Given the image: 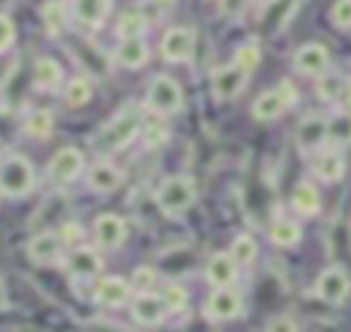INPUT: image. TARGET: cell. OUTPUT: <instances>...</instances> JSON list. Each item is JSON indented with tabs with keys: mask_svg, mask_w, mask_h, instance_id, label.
Returning a JSON list of instances; mask_svg holds the SVG:
<instances>
[{
	"mask_svg": "<svg viewBox=\"0 0 351 332\" xmlns=\"http://www.w3.org/2000/svg\"><path fill=\"white\" fill-rule=\"evenodd\" d=\"M197 198V189H195V181L189 176H173V178H165L156 189V203L162 211L167 214H181L186 211Z\"/></svg>",
	"mask_w": 351,
	"mask_h": 332,
	"instance_id": "1",
	"label": "cell"
},
{
	"mask_svg": "<svg viewBox=\"0 0 351 332\" xmlns=\"http://www.w3.org/2000/svg\"><path fill=\"white\" fill-rule=\"evenodd\" d=\"M33 187V165L22 154H11L0 165V195L22 198Z\"/></svg>",
	"mask_w": 351,
	"mask_h": 332,
	"instance_id": "2",
	"label": "cell"
},
{
	"mask_svg": "<svg viewBox=\"0 0 351 332\" xmlns=\"http://www.w3.org/2000/svg\"><path fill=\"white\" fill-rule=\"evenodd\" d=\"M137 132H140V112H137L134 107H129V110L118 112V115L101 129V134H99V145H101L104 151L123 148Z\"/></svg>",
	"mask_w": 351,
	"mask_h": 332,
	"instance_id": "3",
	"label": "cell"
},
{
	"mask_svg": "<svg viewBox=\"0 0 351 332\" xmlns=\"http://www.w3.org/2000/svg\"><path fill=\"white\" fill-rule=\"evenodd\" d=\"M293 102H296V91L291 88V82H280V88L263 91V93L255 99V104H252V118H255V121H274V118H280Z\"/></svg>",
	"mask_w": 351,
	"mask_h": 332,
	"instance_id": "4",
	"label": "cell"
},
{
	"mask_svg": "<svg viewBox=\"0 0 351 332\" xmlns=\"http://www.w3.org/2000/svg\"><path fill=\"white\" fill-rule=\"evenodd\" d=\"M145 107L156 115H170L181 107V88L173 77H154L148 96H145Z\"/></svg>",
	"mask_w": 351,
	"mask_h": 332,
	"instance_id": "5",
	"label": "cell"
},
{
	"mask_svg": "<svg viewBox=\"0 0 351 332\" xmlns=\"http://www.w3.org/2000/svg\"><path fill=\"white\" fill-rule=\"evenodd\" d=\"M247 85V71L239 69L236 63H225L219 66L214 74H211V88H214V96L219 102H228V99H236Z\"/></svg>",
	"mask_w": 351,
	"mask_h": 332,
	"instance_id": "6",
	"label": "cell"
},
{
	"mask_svg": "<svg viewBox=\"0 0 351 332\" xmlns=\"http://www.w3.org/2000/svg\"><path fill=\"white\" fill-rule=\"evenodd\" d=\"M315 291H318V296H321L324 302L337 305V302H343V299L348 296V291H351V277H348V272H346L343 266H329V269H324V272L318 274Z\"/></svg>",
	"mask_w": 351,
	"mask_h": 332,
	"instance_id": "7",
	"label": "cell"
},
{
	"mask_svg": "<svg viewBox=\"0 0 351 332\" xmlns=\"http://www.w3.org/2000/svg\"><path fill=\"white\" fill-rule=\"evenodd\" d=\"M82 165H85L82 154H80L77 148L66 145V148H60V151L49 159L47 173H49V178H52V181H58V184H69V181H74V178L80 176Z\"/></svg>",
	"mask_w": 351,
	"mask_h": 332,
	"instance_id": "8",
	"label": "cell"
},
{
	"mask_svg": "<svg viewBox=\"0 0 351 332\" xmlns=\"http://www.w3.org/2000/svg\"><path fill=\"white\" fill-rule=\"evenodd\" d=\"M195 49V30L192 27H170L162 38V58L170 63H181Z\"/></svg>",
	"mask_w": 351,
	"mask_h": 332,
	"instance_id": "9",
	"label": "cell"
},
{
	"mask_svg": "<svg viewBox=\"0 0 351 332\" xmlns=\"http://www.w3.org/2000/svg\"><path fill=\"white\" fill-rule=\"evenodd\" d=\"M293 69L307 77H321L329 69V49L324 44H304L293 55Z\"/></svg>",
	"mask_w": 351,
	"mask_h": 332,
	"instance_id": "10",
	"label": "cell"
},
{
	"mask_svg": "<svg viewBox=\"0 0 351 332\" xmlns=\"http://www.w3.org/2000/svg\"><path fill=\"white\" fill-rule=\"evenodd\" d=\"M93 239L99 241V247L115 250L126 239V222L118 214H110V211L107 214H99L96 222H93Z\"/></svg>",
	"mask_w": 351,
	"mask_h": 332,
	"instance_id": "11",
	"label": "cell"
},
{
	"mask_svg": "<svg viewBox=\"0 0 351 332\" xmlns=\"http://www.w3.org/2000/svg\"><path fill=\"white\" fill-rule=\"evenodd\" d=\"M329 140V121L321 115H307L296 126V145L302 151H315Z\"/></svg>",
	"mask_w": 351,
	"mask_h": 332,
	"instance_id": "12",
	"label": "cell"
},
{
	"mask_svg": "<svg viewBox=\"0 0 351 332\" xmlns=\"http://www.w3.org/2000/svg\"><path fill=\"white\" fill-rule=\"evenodd\" d=\"M241 313V296L233 288H217L206 302V316L214 321H228Z\"/></svg>",
	"mask_w": 351,
	"mask_h": 332,
	"instance_id": "13",
	"label": "cell"
},
{
	"mask_svg": "<svg viewBox=\"0 0 351 332\" xmlns=\"http://www.w3.org/2000/svg\"><path fill=\"white\" fill-rule=\"evenodd\" d=\"M165 313H167V305H165V299L156 296V294H140V296L132 302V316H134V321L143 324V327H156V324H162Z\"/></svg>",
	"mask_w": 351,
	"mask_h": 332,
	"instance_id": "14",
	"label": "cell"
},
{
	"mask_svg": "<svg viewBox=\"0 0 351 332\" xmlns=\"http://www.w3.org/2000/svg\"><path fill=\"white\" fill-rule=\"evenodd\" d=\"M236 261L230 258V252H217L208 258V266H206V277L211 285L217 288H230V283L236 280Z\"/></svg>",
	"mask_w": 351,
	"mask_h": 332,
	"instance_id": "15",
	"label": "cell"
},
{
	"mask_svg": "<svg viewBox=\"0 0 351 332\" xmlns=\"http://www.w3.org/2000/svg\"><path fill=\"white\" fill-rule=\"evenodd\" d=\"M110 0H71V14L85 27H99L110 14Z\"/></svg>",
	"mask_w": 351,
	"mask_h": 332,
	"instance_id": "16",
	"label": "cell"
},
{
	"mask_svg": "<svg viewBox=\"0 0 351 332\" xmlns=\"http://www.w3.org/2000/svg\"><path fill=\"white\" fill-rule=\"evenodd\" d=\"M132 294V283L123 280V277H104L99 285H96V302L99 305H107V307H118L129 299Z\"/></svg>",
	"mask_w": 351,
	"mask_h": 332,
	"instance_id": "17",
	"label": "cell"
},
{
	"mask_svg": "<svg viewBox=\"0 0 351 332\" xmlns=\"http://www.w3.org/2000/svg\"><path fill=\"white\" fill-rule=\"evenodd\" d=\"M115 60L126 69H140L148 63V44L145 38H121L118 49H115Z\"/></svg>",
	"mask_w": 351,
	"mask_h": 332,
	"instance_id": "18",
	"label": "cell"
},
{
	"mask_svg": "<svg viewBox=\"0 0 351 332\" xmlns=\"http://www.w3.org/2000/svg\"><path fill=\"white\" fill-rule=\"evenodd\" d=\"M60 236H55V233H38V236H33L30 239V244H27V255H30V261H36V263H52V261H58V255H60Z\"/></svg>",
	"mask_w": 351,
	"mask_h": 332,
	"instance_id": "19",
	"label": "cell"
},
{
	"mask_svg": "<svg viewBox=\"0 0 351 332\" xmlns=\"http://www.w3.org/2000/svg\"><path fill=\"white\" fill-rule=\"evenodd\" d=\"M66 266H69V272L77 274V277H93V274L101 269V258H99V252L90 250V247H77V250H71Z\"/></svg>",
	"mask_w": 351,
	"mask_h": 332,
	"instance_id": "20",
	"label": "cell"
},
{
	"mask_svg": "<svg viewBox=\"0 0 351 332\" xmlns=\"http://www.w3.org/2000/svg\"><path fill=\"white\" fill-rule=\"evenodd\" d=\"M118 184H121V173L110 162H96L88 170V187L96 192H112Z\"/></svg>",
	"mask_w": 351,
	"mask_h": 332,
	"instance_id": "21",
	"label": "cell"
},
{
	"mask_svg": "<svg viewBox=\"0 0 351 332\" xmlns=\"http://www.w3.org/2000/svg\"><path fill=\"white\" fill-rule=\"evenodd\" d=\"M296 5H299V0H269L266 11L261 16V25L266 30H280L291 19V14L296 11Z\"/></svg>",
	"mask_w": 351,
	"mask_h": 332,
	"instance_id": "22",
	"label": "cell"
},
{
	"mask_svg": "<svg viewBox=\"0 0 351 332\" xmlns=\"http://www.w3.org/2000/svg\"><path fill=\"white\" fill-rule=\"evenodd\" d=\"M315 173H318V178H324V181H337L340 176H343V170H346V162H343V156H340V151H335V148H326V151H321L318 154V159H315Z\"/></svg>",
	"mask_w": 351,
	"mask_h": 332,
	"instance_id": "23",
	"label": "cell"
},
{
	"mask_svg": "<svg viewBox=\"0 0 351 332\" xmlns=\"http://www.w3.org/2000/svg\"><path fill=\"white\" fill-rule=\"evenodd\" d=\"M291 203H293V209H296L299 214L313 217V214L318 211V206H321V198H318V189H315L310 181H299V184L293 187Z\"/></svg>",
	"mask_w": 351,
	"mask_h": 332,
	"instance_id": "24",
	"label": "cell"
},
{
	"mask_svg": "<svg viewBox=\"0 0 351 332\" xmlns=\"http://www.w3.org/2000/svg\"><path fill=\"white\" fill-rule=\"evenodd\" d=\"M60 66L52 60V58H38L36 66H33V80H36V88L41 91H55L60 85Z\"/></svg>",
	"mask_w": 351,
	"mask_h": 332,
	"instance_id": "25",
	"label": "cell"
},
{
	"mask_svg": "<svg viewBox=\"0 0 351 332\" xmlns=\"http://www.w3.org/2000/svg\"><path fill=\"white\" fill-rule=\"evenodd\" d=\"M52 126H55V121H52V112H49V110H33V112H27V118H25V134L38 137V140L49 137Z\"/></svg>",
	"mask_w": 351,
	"mask_h": 332,
	"instance_id": "26",
	"label": "cell"
},
{
	"mask_svg": "<svg viewBox=\"0 0 351 332\" xmlns=\"http://www.w3.org/2000/svg\"><path fill=\"white\" fill-rule=\"evenodd\" d=\"M299 236H302V230H299V225L291 222V220H277V222L269 228V239H271L277 247H291V244L299 241Z\"/></svg>",
	"mask_w": 351,
	"mask_h": 332,
	"instance_id": "27",
	"label": "cell"
},
{
	"mask_svg": "<svg viewBox=\"0 0 351 332\" xmlns=\"http://www.w3.org/2000/svg\"><path fill=\"white\" fill-rule=\"evenodd\" d=\"M90 96H93V85H90L88 77H71V80H69V85H66V102H69L71 107L88 104Z\"/></svg>",
	"mask_w": 351,
	"mask_h": 332,
	"instance_id": "28",
	"label": "cell"
},
{
	"mask_svg": "<svg viewBox=\"0 0 351 332\" xmlns=\"http://www.w3.org/2000/svg\"><path fill=\"white\" fill-rule=\"evenodd\" d=\"M329 140L335 145H351V112H335L329 118Z\"/></svg>",
	"mask_w": 351,
	"mask_h": 332,
	"instance_id": "29",
	"label": "cell"
},
{
	"mask_svg": "<svg viewBox=\"0 0 351 332\" xmlns=\"http://www.w3.org/2000/svg\"><path fill=\"white\" fill-rule=\"evenodd\" d=\"M41 14H44V25H47V30H49L52 36H60V33L66 30L69 19H66V8H63V3L49 0V3L41 8Z\"/></svg>",
	"mask_w": 351,
	"mask_h": 332,
	"instance_id": "30",
	"label": "cell"
},
{
	"mask_svg": "<svg viewBox=\"0 0 351 332\" xmlns=\"http://www.w3.org/2000/svg\"><path fill=\"white\" fill-rule=\"evenodd\" d=\"M255 252H258V244H255V239L247 236V233L236 236V241L230 244V258H233L239 266L252 263V261H255Z\"/></svg>",
	"mask_w": 351,
	"mask_h": 332,
	"instance_id": "31",
	"label": "cell"
},
{
	"mask_svg": "<svg viewBox=\"0 0 351 332\" xmlns=\"http://www.w3.org/2000/svg\"><path fill=\"white\" fill-rule=\"evenodd\" d=\"M115 33H118L121 38H140V36L145 33V19H143V14H134V11L123 14V16L118 19Z\"/></svg>",
	"mask_w": 351,
	"mask_h": 332,
	"instance_id": "32",
	"label": "cell"
},
{
	"mask_svg": "<svg viewBox=\"0 0 351 332\" xmlns=\"http://www.w3.org/2000/svg\"><path fill=\"white\" fill-rule=\"evenodd\" d=\"M258 60H261V49H258L255 44H241V47H236V52H233V63H236L239 69H244L247 74L258 66Z\"/></svg>",
	"mask_w": 351,
	"mask_h": 332,
	"instance_id": "33",
	"label": "cell"
},
{
	"mask_svg": "<svg viewBox=\"0 0 351 332\" xmlns=\"http://www.w3.org/2000/svg\"><path fill=\"white\" fill-rule=\"evenodd\" d=\"M315 91H318V96H321V99L332 102V99H335V96H340V91H343V80H340V74H324Z\"/></svg>",
	"mask_w": 351,
	"mask_h": 332,
	"instance_id": "34",
	"label": "cell"
},
{
	"mask_svg": "<svg viewBox=\"0 0 351 332\" xmlns=\"http://www.w3.org/2000/svg\"><path fill=\"white\" fill-rule=\"evenodd\" d=\"M162 299H165L167 310H181V307L186 305V291H184L181 285L170 283V285H165V291H162Z\"/></svg>",
	"mask_w": 351,
	"mask_h": 332,
	"instance_id": "35",
	"label": "cell"
},
{
	"mask_svg": "<svg viewBox=\"0 0 351 332\" xmlns=\"http://www.w3.org/2000/svg\"><path fill=\"white\" fill-rule=\"evenodd\" d=\"M335 27H351V0H337L329 11Z\"/></svg>",
	"mask_w": 351,
	"mask_h": 332,
	"instance_id": "36",
	"label": "cell"
},
{
	"mask_svg": "<svg viewBox=\"0 0 351 332\" xmlns=\"http://www.w3.org/2000/svg\"><path fill=\"white\" fill-rule=\"evenodd\" d=\"M154 280H156L154 269H151V266H140V269H134V277H132V288H137L140 294H148V288L154 285Z\"/></svg>",
	"mask_w": 351,
	"mask_h": 332,
	"instance_id": "37",
	"label": "cell"
},
{
	"mask_svg": "<svg viewBox=\"0 0 351 332\" xmlns=\"http://www.w3.org/2000/svg\"><path fill=\"white\" fill-rule=\"evenodd\" d=\"M143 137H145V143L154 148V145H159V143L167 140V129H165L162 123H148V126H143Z\"/></svg>",
	"mask_w": 351,
	"mask_h": 332,
	"instance_id": "38",
	"label": "cell"
},
{
	"mask_svg": "<svg viewBox=\"0 0 351 332\" xmlns=\"http://www.w3.org/2000/svg\"><path fill=\"white\" fill-rule=\"evenodd\" d=\"M14 33H16V30H14V22L0 14V52H5V49L14 44Z\"/></svg>",
	"mask_w": 351,
	"mask_h": 332,
	"instance_id": "39",
	"label": "cell"
},
{
	"mask_svg": "<svg viewBox=\"0 0 351 332\" xmlns=\"http://www.w3.org/2000/svg\"><path fill=\"white\" fill-rule=\"evenodd\" d=\"M266 332H299V329H296V321H293V318H288V316H277V318L269 321Z\"/></svg>",
	"mask_w": 351,
	"mask_h": 332,
	"instance_id": "40",
	"label": "cell"
},
{
	"mask_svg": "<svg viewBox=\"0 0 351 332\" xmlns=\"http://www.w3.org/2000/svg\"><path fill=\"white\" fill-rule=\"evenodd\" d=\"M63 241H69V244H74V241H80L82 239V225L80 222H66L63 228H60V233H58Z\"/></svg>",
	"mask_w": 351,
	"mask_h": 332,
	"instance_id": "41",
	"label": "cell"
},
{
	"mask_svg": "<svg viewBox=\"0 0 351 332\" xmlns=\"http://www.w3.org/2000/svg\"><path fill=\"white\" fill-rule=\"evenodd\" d=\"M250 0H222V11L225 14H230V16H236V14H241L244 11V5H247Z\"/></svg>",
	"mask_w": 351,
	"mask_h": 332,
	"instance_id": "42",
	"label": "cell"
},
{
	"mask_svg": "<svg viewBox=\"0 0 351 332\" xmlns=\"http://www.w3.org/2000/svg\"><path fill=\"white\" fill-rule=\"evenodd\" d=\"M8 305V296H5V285H3V280H0V310Z\"/></svg>",
	"mask_w": 351,
	"mask_h": 332,
	"instance_id": "43",
	"label": "cell"
},
{
	"mask_svg": "<svg viewBox=\"0 0 351 332\" xmlns=\"http://www.w3.org/2000/svg\"><path fill=\"white\" fill-rule=\"evenodd\" d=\"M346 104L351 107V82H348V88H346Z\"/></svg>",
	"mask_w": 351,
	"mask_h": 332,
	"instance_id": "44",
	"label": "cell"
},
{
	"mask_svg": "<svg viewBox=\"0 0 351 332\" xmlns=\"http://www.w3.org/2000/svg\"><path fill=\"white\" fill-rule=\"evenodd\" d=\"M156 3H162V5H170V3H176V0H156Z\"/></svg>",
	"mask_w": 351,
	"mask_h": 332,
	"instance_id": "45",
	"label": "cell"
}]
</instances>
